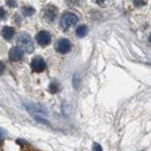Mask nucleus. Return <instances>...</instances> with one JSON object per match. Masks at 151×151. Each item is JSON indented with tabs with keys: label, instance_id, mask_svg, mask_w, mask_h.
<instances>
[{
	"label": "nucleus",
	"instance_id": "2eb2a0df",
	"mask_svg": "<svg viewBox=\"0 0 151 151\" xmlns=\"http://www.w3.org/2000/svg\"><path fill=\"white\" fill-rule=\"evenodd\" d=\"M134 4H135V6H143L145 4V1L144 0H134Z\"/></svg>",
	"mask_w": 151,
	"mask_h": 151
},
{
	"label": "nucleus",
	"instance_id": "423d86ee",
	"mask_svg": "<svg viewBox=\"0 0 151 151\" xmlns=\"http://www.w3.org/2000/svg\"><path fill=\"white\" fill-rule=\"evenodd\" d=\"M56 15H57V9H56V7H54V6H48V7L44 9V12H43L44 19L47 20V21H49V22L54 21L55 18H56Z\"/></svg>",
	"mask_w": 151,
	"mask_h": 151
},
{
	"label": "nucleus",
	"instance_id": "20e7f679",
	"mask_svg": "<svg viewBox=\"0 0 151 151\" xmlns=\"http://www.w3.org/2000/svg\"><path fill=\"white\" fill-rule=\"evenodd\" d=\"M36 41H37V43L40 45L45 47V45H48V44L50 43V41H51V35H50L49 32L42 30V32H40L37 35H36Z\"/></svg>",
	"mask_w": 151,
	"mask_h": 151
},
{
	"label": "nucleus",
	"instance_id": "9b49d317",
	"mask_svg": "<svg viewBox=\"0 0 151 151\" xmlns=\"http://www.w3.org/2000/svg\"><path fill=\"white\" fill-rule=\"evenodd\" d=\"M58 91H59V84L57 81H52L49 85V92L50 93H57Z\"/></svg>",
	"mask_w": 151,
	"mask_h": 151
},
{
	"label": "nucleus",
	"instance_id": "aec40b11",
	"mask_svg": "<svg viewBox=\"0 0 151 151\" xmlns=\"http://www.w3.org/2000/svg\"><path fill=\"white\" fill-rule=\"evenodd\" d=\"M149 41H150V43H151V34H150V36H149Z\"/></svg>",
	"mask_w": 151,
	"mask_h": 151
},
{
	"label": "nucleus",
	"instance_id": "4468645a",
	"mask_svg": "<svg viewBox=\"0 0 151 151\" xmlns=\"http://www.w3.org/2000/svg\"><path fill=\"white\" fill-rule=\"evenodd\" d=\"M7 5L9 7H17V1L15 0H7Z\"/></svg>",
	"mask_w": 151,
	"mask_h": 151
},
{
	"label": "nucleus",
	"instance_id": "39448f33",
	"mask_svg": "<svg viewBox=\"0 0 151 151\" xmlns=\"http://www.w3.org/2000/svg\"><path fill=\"white\" fill-rule=\"evenodd\" d=\"M45 68H47V65H45V62L43 58L36 57L32 60V69L34 72H42L45 70Z\"/></svg>",
	"mask_w": 151,
	"mask_h": 151
},
{
	"label": "nucleus",
	"instance_id": "6e6552de",
	"mask_svg": "<svg viewBox=\"0 0 151 151\" xmlns=\"http://www.w3.org/2000/svg\"><path fill=\"white\" fill-rule=\"evenodd\" d=\"M14 35V29L12 27H5L2 29V36L6 40H11Z\"/></svg>",
	"mask_w": 151,
	"mask_h": 151
},
{
	"label": "nucleus",
	"instance_id": "f257e3e1",
	"mask_svg": "<svg viewBox=\"0 0 151 151\" xmlns=\"http://www.w3.org/2000/svg\"><path fill=\"white\" fill-rule=\"evenodd\" d=\"M78 22V17L72 12H65L62 17H60V21H59V26L63 30H68L71 27H73L76 23Z\"/></svg>",
	"mask_w": 151,
	"mask_h": 151
},
{
	"label": "nucleus",
	"instance_id": "7ed1b4c3",
	"mask_svg": "<svg viewBox=\"0 0 151 151\" xmlns=\"http://www.w3.org/2000/svg\"><path fill=\"white\" fill-rule=\"evenodd\" d=\"M56 50L59 54H68L71 50V43L66 38H60L56 43Z\"/></svg>",
	"mask_w": 151,
	"mask_h": 151
},
{
	"label": "nucleus",
	"instance_id": "1a4fd4ad",
	"mask_svg": "<svg viewBox=\"0 0 151 151\" xmlns=\"http://www.w3.org/2000/svg\"><path fill=\"white\" fill-rule=\"evenodd\" d=\"M87 27L86 26H84V24H81V26H79L77 29H76V35L78 36V37H84V36H86L87 35Z\"/></svg>",
	"mask_w": 151,
	"mask_h": 151
},
{
	"label": "nucleus",
	"instance_id": "6ab92c4d",
	"mask_svg": "<svg viewBox=\"0 0 151 151\" xmlns=\"http://www.w3.org/2000/svg\"><path fill=\"white\" fill-rule=\"evenodd\" d=\"M105 1H106V0H96V2H98L99 5H104V4H105Z\"/></svg>",
	"mask_w": 151,
	"mask_h": 151
},
{
	"label": "nucleus",
	"instance_id": "0eeeda50",
	"mask_svg": "<svg viewBox=\"0 0 151 151\" xmlns=\"http://www.w3.org/2000/svg\"><path fill=\"white\" fill-rule=\"evenodd\" d=\"M23 57V50L20 48V47H14L11 49L9 51V58L14 62H18L20 59H22Z\"/></svg>",
	"mask_w": 151,
	"mask_h": 151
},
{
	"label": "nucleus",
	"instance_id": "9d476101",
	"mask_svg": "<svg viewBox=\"0 0 151 151\" xmlns=\"http://www.w3.org/2000/svg\"><path fill=\"white\" fill-rule=\"evenodd\" d=\"M22 13H23L24 17H32L35 13V9L33 7H30V6H24L22 8Z\"/></svg>",
	"mask_w": 151,
	"mask_h": 151
},
{
	"label": "nucleus",
	"instance_id": "f3484780",
	"mask_svg": "<svg viewBox=\"0 0 151 151\" xmlns=\"http://www.w3.org/2000/svg\"><path fill=\"white\" fill-rule=\"evenodd\" d=\"M4 71H5V65L0 62V75H2V73H4Z\"/></svg>",
	"mask_w": 151,
	"mask_h": 151
},
{
	"label": "nucleus",
	"instance_id": "ddd939ff",
	"mask_svg": "<svg viewBox=\"0 0 151 151\" xmlns=\"http://www.w3.org/2000/svg\"><path fill=\"white\" fill-rule=\"evenodd\" d=\"M92 151H102V148H101V145H100V144L94 143V144H93V147H92Z\"/></svg>",
	"mask_w": 151,
	"mask_h": 151
},
{
	"label": "nucleus",
	"instance_id": "f03ea898",
	"mask_svg": "<svg viewBox=\"0 0 151 151\" xmlns=\"http://www.w3.org/2000/svg\"><path fill=\"white\" fill-rule=\"evenodd\" d=\"M18 44L19 47L27 51V52H33L34 51V45H33V41H32V37L28 35V34H21L18 37Z\"/></svg>",
	"mask_w": 151,
	"mask_h": 151
},
{
	"label": "nucleus",
	"instance_id": "a211bd4d",
	"mask_svg": "<svg viewBox=\"0 0 151 151\" xmlns=\"http://www.w3.org/2000/svg\"><path fill=\"white\" fill-rule=\"evenodd\" d=\"M4 136H5V132H2L1 129H0V144H1V142H2V138H4Z\"/></svg>",
	"mask_w": 151,
	"mask_h": 151
},
{
	"label": "nucleus",
	"instance_id": "f8f14e48",
	"mask_svg": "<svg viewBox=\"0 0 151 151\" xmlns=\"http://www.w3.org/2000/svg\"><path fill=\"white\" fill-rule=\"evenodd\" d=\"M73 86L76 88L79 87V79H78V73H76L75 77H73Z\"/></svg>",
	"mask_w": 151,
	"mask_h": 151
},
{
	"label": "nucleus",
	"instance_id": "dca6fc26",
	"mask_svg": "<svg viewBox=\"0 0 151 151\" xmlns=\"http://www.w3.org/2000/svg\"><path fill=\"white\" fill-rule=\"evenodd\" d=\"M6 17V12H5V9L4 8H1L0 7V19H4Z\"/></svg>",
	"mask_w": 151,
	"mask_h": 151
}]
</instances>
